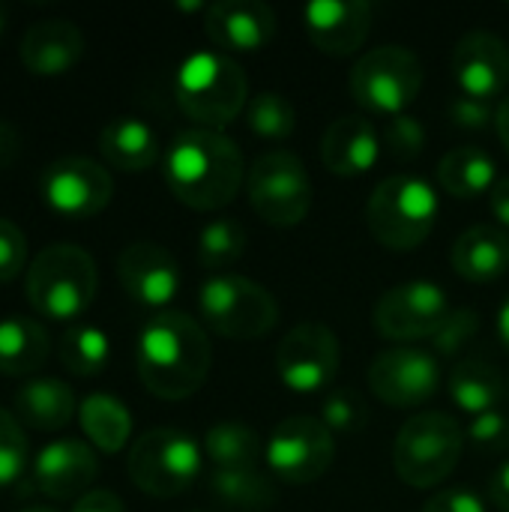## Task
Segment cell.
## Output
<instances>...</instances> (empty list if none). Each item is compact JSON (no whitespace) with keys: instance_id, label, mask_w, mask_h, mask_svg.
I'll use <instances>...</instances> for the list:
<instances>
[{"instance_id":"1","label":"cell","mask_w":509,"mask_h":512,"mask_svg":"<svg viewBox=\"0 0 509 512\" xmlns=\"http://www.w3.org/2000/svg\"><path fill=\"white\" fill-rule=\"evenodd\" d=\"M213 363V348L204 327L186 312H156L141 327L135 366L147 393L165 402L195 396Z\"/></svg>"},{"instance_id":"2","label":"cell","mask_w":509,"mask_h":512,"mask_svg":"<svg viewBox=\"0 0 509 512\" xmlns=\"http://www.w3.org/2000/svg\"><path fill=\"white\" fill-rule=\"evenodd\" d=\"M162 171L171 195L201 213L228 207L249 174L237 141L213 129L180 132L165 150Z\"/></svg>"},{"instance_id":"3","label":"cell","mask_w":509,"mask_h":512,"mask_svg":"<svg viewBox=\"0 0 509 512\" xmlns=\"http://www.w3.org/2000/svg\"><path fill=\"white\" fill-rule=\"evenodd\" d=\"M174 99L195 129L222 132L249 105V78L222 51L189 54L174 75Z\"/></svg>"},{"instance_id":"4","label":"cell","mask_w":509,"mask_h":512,"mask_svg":"<svg viewBox=\"0 0 509 512\" xmlns=\"http://www.w3.org/2000/svg\"><path fill=\"white\" fill-rule=\"evenodd\" d=\"M99 270L87 249L72 243L45 246L27 267L24 294L33 312L51 321H72L84 315L96 297Z\"/></svg>"},{"instance_id":"5","label":"cell","mask_w":509,"mask_h":512,"mask_svg":"<svg viewBox=\"0 0 509 512\" xmlns=\"http://www.w3.org/2000/svg\"><path fill=\"white\" fill-rule=\"evenodd\" d=\"M438 219V192L417 174H393L381 180L366 201L369 234L393 249L411 252L423 246Z\"/></svg>"},{"instance_id":"6","label":"cell","mask_w":509,"mask_h":512,"mask_svg":"<svg viewBox=\"0 0 509 512\" xmlns=\"http://www.w3.org/2000/svg\"><path fill=\"white\" fill-rule=\"evenodd\" d=\"M465 432L450 414L420 411L396 435L393 468L411 489H435L462 462Z\"/></svg>"},{"instance_id":"7","label":"cell","mask_w":509,"mask_h":512,"mask_svg":"<svg viewBox=\"0 0 509 512\" xmlns=\"http://www.w3.org/2000/svg\"><path fill=\"white\" fill-rule=\"evenodd\" d=\"M198 312L204 324L231 342H255L279 324L276 297L255 279L219 273L198 291Z\"/></svg>"},{"instance_id":"8","label":"cell","mask_w":509,"mask_h":512,"mask_svg":"<svg viewBox=\"0 0 509 512\" xmlns=\"http://www.w3.org/2000/svg\"><path fill=\"white\" fill-rule=\"evenodd\" d=\"M201 447L183 429H150L144 432L129 456L126 471L135 489L150 498H177L183 495L201 474Z\"/></svg>"},{"instance_id":"9","label":"cell","mask_w":509,"mask_h":512,"mask_svg":"<svg viewBox=\"0 0 509 512\" xmlns=\"http://www.w3.org/2000/svg\"><path fill=\"white\" fill-rule=\"evenodd\" d=\"M423 63L405 45H381L366 51L351 69V96L372 114L396 117L423 90Z\"/></svg>"},{"instance_id":"10","label":"cell","mask_w":509,"mask_h":512,"mask_svg":"<svg viewBox=\"0 0 509 512\" xmlns=\"http://www.w3.org/2000/svg\"><path fill=\"white\" fill-rule=\"evenodd\" d=\"M252 210L273 228H294L312 210V180L303 159L291 150L261 153L246 174Z\"/></svg>"},{"instance_id":"11","label":"cell","mask_w":509,"mask_h":512,"mask_svg":"<svg viewBox=\"0 0 509 512\" xmlns=\"http://www.w3.org/2000/svg\"><path fill=\"white\" fill-rule=\"evenodd\" d=\"M264 459L273 480L309 486L330 471L336 459V435L321 423V417H288L270 432Z\"/></svg>"},{"instance_id":"12","label":"cell","mask_w":509,"mask_h":512,"mask_svg":"<svg viewBox=\"0 0 509 512\" xmlns=\"http://www.w3.org/2000/svg\"><path fill=\"white\" fill-rule=\"evenodd\" d=\"M342 366L339 336L318 321L297 324L288 330L276 348V372L291 393H318L327 390Z\"/></svg>"},{"instance_id":"13","label":"cell","mask_w":509,"mask_h":512,"mask_svg":"<svg viewBox=\"0 0 509 512\" xmlns=\"http://www.w3.org/2000/svg\"><path fill=\"white\" fill-rule=\"evenodd\" d=\"M39 192L48 210H54L57 216L93 219L111 204L114 180H111V171L96 159L60 156L42 171Z\"/></svg>"},{"instance_id":"14","label":"cell","mask_w":509,"mask_h":512,"mask_svg":"<svg viewBox=\"0 0 509 512\" xmlns=\"http://www.w3.org/2000/svg\"><path fill=\"white\" fill-rule=\"evenodd\" d=\"M450 297L441 285L414 279L393 285L375 306V330L390 342L432 339L450 315Z\"/></svg>"},{"instance_id":"15","label":"cell","mask_w":509,"mask_h":512,"mask_svg":"<svg viewBox=\"0 0 509 512\" xmlns=\"http://www.w3.org/2000/svg\"><path fill=\"white\" fill-rule=\"evenodd\" d=\"M441 387V366L435 354L420 348H393L372 360L369 390L390 408H417Z\"/></svg>"},{"instance_id":"16","label":"cell","mask_w":509,"mask_h":512,"mask_svg":"<svg viewBox=\"0 0 509 512\" xmlns=\"http://www.w3.org/2000/svg\"><path fill=\"white\" fill-rule=\"evenodd\" d=\"M117 282L123 294L141 309L165 312V306L180 291V267L177 258L150 240H135L117 255Z\"/></svg>"},{"instance_id":"17","label":"cell","mask_w":509,"mask_h":512,"mask_svg":"<svg viewBox=\"0 0 509 512\" xmlns=\"http://www.w3.org/2000/svg\"><path fill=\"white\" fill-rule=\"evenodd\" d=\"M33 483L51 501H69L90 492V483L99 477V456L87 441L60 438L45 444L33 456Z\"/></svg>"},{"instance_id":"18","label":"cell","mask_w":509,"mask_h":512,"mask_svg":"<svg viewBox=\"0 0 509 512\" xmlns=\"http://www.w3.org/2000/svg\"><path fill=\"white\" fill-rule=\"evenodd\" d=\"M204 33L225 54H255L276 36V12L258 0H219L204 6Z\"/></svg>"},{"instance_id":"19","label":"cell","mask_w":509,"mask_h":512,"mask_svg":"<svg viewBox=\"0 0 509 512\" xmlns=\"http://www.w3.org/2000/svg\"><path fill=\"white\" fill-rule=\"evenodd\" d=\"M453 75L462 96L492 102L509 84V48L492 30H471L456 42Z\"/></svg>"},{"instance_id":"20","label":"cell","mask_w":509,"mask_h":512,"mask_svg":"<svg viewBox=\"0 0 509 512\" xmlns=\"http://www.w3.org/2000/svg\"><path fill=\"white\" fill-rule=\"evenodd\" d=\"M375 9L366 0H315L303 9V27L312 45L330 57H348L372 33Z\"/></svg>"},{"instance_id":"21","label":"cell","mask_w":509,"mask_h":512,"mask_svg":"<svg viewBox=\"0 0 509 512\" xmlns=\"http://www.w3.org/2000/svg\"><path fill=\"white\" fill-rule=\"evenodd\" d=\"M84 57V33L66 18L33 21L21 36V63L30 75H66Z\"/></svg>"},{"instance_id":"22","label":"cell","mask_w":509,"mask_h":512,"mask_svg":"<svg viewBox=\"0 0 509 512\" xmlns=\"http://www.w3.org/2000/svg\"><path fill=\"white\" fill-rule=\"evenodd\" d=\"M321 159L327 171L339 177H360L372 171L381 159V138L366 114L336 117L321 141Z\"/></svg>"},{"instance_id":"23","label":"cell","mask_w":509,"mask_h":512,"mask_svg":"<svg viewBox=\"0 0 509 512\" xmlns=\"http://www.w3.org/2000/svg\"><path fill=\"white\" fill-rule=\"evenodd\" d=\"M453 270L474 285H486L501 279L509 270V237L504 228L474 225L456 237L450 249Z\"/></svg>"},{"instance_id":"24","label":"cell","mask_w":509,"mask_h":512,"mask_svg":"<svg viewBox=\"0 0 509 512\" xmlns=\"http://www.w3.org/2000/svg\"><path fill=\"white\" fill-rule=\"evenodd\" d=\"M12 408H15L18 423L39 429V432H60L78 417L75 393L60 378L24 381L12 396Z\"/></svg>"},{"instance_id":"25","label":"cell","mask_w":509,"mask_h":512,"mask_svg":"<svg viewBox=\"0 0 509 512\" xmlns=\"http://www.w3.org/2000/svg\"><path fill=\"white\" fill-rule=\"evenodd\" d=\"M99 153L111 168L138 174L156 165L159 138L141 117H114L99 132Z\"/></svg>"},{"instance_id":"26","label":"cell","mask_w":509,"mask_h":512,"mask_svg":"<svg viewBox=\"0 0 509 512\" xmlns=\"http://www.w3.org/2000/svg\"><path fill=\"white\" fill-rule=\"evenodd\" d=\"M48 330L27 315L0 318V375L27 378L48 360Z\"/></svg>"},{"instance_id":"27","label":"cell","mask_w":509,"mask_h":512,"mask_svg":"<svg viewBox=\"0 0 509 512\" xmlns=\"http://www.w3.org/2000/svg\"><path fill=\"white\" fill-rule=\"evenodd\" d=\"M78 426L96 453L114 456L132 438V414L111 393H90L78 402Z\"/></svg>"},{"instance_id":"28","label":"cell","mask_w":509,"mask_h":512,"mask_svg":"<svg viewBox=\"0 0 509 512\" xmlns=\"http://www.w3.org/2000/svg\"><path fill=\"white\" fill-rule=\"evenodd\" d=\"M438 183L453 198L468 201L492 192V186L498 183V168L489 150L477 144H462L444 153V159L438 162Z\"/></svg>"},{"instance_id":"29","label":"cell","mask_w":509,"mask_h":512,"mask_svg":"<svg viewBox=\"0 0 509 512\" xmlns=\"http://www.w3.org/2000/svg\"><path fill=\"white\" fill-rule=\"evenodd\" d=\"M450 399L471 417H483L489 411H498L507 384L501 372L486 360H462L450 375Z\"/></svg>"},{"instance_id":"30","label":"cell","mask_w":509,"mask_h":512,"mask_svg":"<svg viewBox=\"0 0 509 512\" xmlns=\"http://www.w3.org/2000/svg\"><path fill=\"white\" fill-rule=\"evenodd\" d=\"M210 495L225 504L228 510L261 512L270 510L276 501V486L270 474H261L258 468L246 471H210Z\"/></svg>"},{"instance_id":"31","label":"cell","mask_w":509,"mask_h":512,"mask_svg":"<svg viewBox=\"0 0 509 512\" xmlns=\"http://www.w3.org/2000/svg\"><path fill=\"white\" fill-rule=\"evenodd\" d=\"M204 456L216 471H246V468H258L264 447L252 426L216 423L204 438Z\"/></svg>"},{"instance_id":"32","label":"cell","mask_w":509,"mask_h":512,"mask_svg":"<svg viewBox=\"0 0 509 512\" xmlns=\"http://www.w3.org/2000/svg\"><path fill=\"white\" fill-rule=\"evenodd\" d=\"M60 363L78 375V378H90L99 375L108 366L111 357V342L105 336V330L93 327V324H78L69 327L60 339Z\"/></svg>"},{"instance_id":"33","label":"cell","mask_w":509,"mask_h":512,"mask_svg":"<svg viewBox=\"0 0 509 512\" xmlns=\"http://www.w3.org/2000/svg\"><path fill=\"white\" fill-rule=\"evenodd\" d=\"M246 246H249L246 228L237 219L219 216L201 228L195 255L204 270H225L246 255Z\"/></svg>"},{"instance_id":"34","label":"cell","mask_w":509,"mask_h":512,"mask_svg":"<svg viewBox=\"0 0 509 512\" xmlns=\"http://www.w3.org/2000/svg\"><path fill=\"white\" fill-rule=\"evenodd\" d=\"M246 126L264 141H285L297 129V108L279 90L258 93L246 105Z\"/></svg>"},{"instance_id":"35","label":"cell","mask_w":509,"mask_h":512,"mask_svg":"<svg viewBox=\"0 0 509 512\" xmlns=\"http://www.w3.org/2000/svg\"><path fill=\"white\" fill-rule=\"evenodd\" d=\"M27 459H30V447L18 417L0 408V489L12 486L24 474Z\"/></svg>"},{"instance_id":"36","label":"cell","mask_w":509,"mask_h":512,"mask_svg":"<svg viewBox=\"0 0 509 512\" xmlns=\"http://www.w3.org/2000/svg\"><path fill=\"white\" fill-rule=\"evenodd\" d=\"M381 144L387 147V153L396 162H411L426 147V129L414 114H396V117H387L384 132H381Z\"/></svg>"},{"instance_id":"37","label":"cell","mask_w":509,"mask_h":512,"mask_svg":"<svg viewBox=\"0 0 509 512\" xmlns=\"http://www.w3.org/2000/svg\"><path fill=\"white\" fill-rule=\"evenodd\" d=\"M369 414H366V402L354 393V390H336L327 396L324 408H321V423L333 432V435H354L366 426Z\"/></svg>"},{"instance_id":"38","label":"cell","mask_w":509,"mask_h":512,"mask_svg":"<svg viewBox=\"0 0 509 512\" xmlns=\"http://www.w3.org/2000/svg\"><path fill=\"white\" fill-rule=\"evenodd\" d=\"M477 327H480V318H477L474 309H453L447 315V321L441 324V330L432 336V345H435L438 354L453 357L477 336Z\"/></svg>"},{"instance_id":"39","label":"cell","mask_w":509,"mask_h":512,"mask_svg":"<svg viewBox=\"0 0 509 512\" xmlns=\"http://www.w3.org/2000/svg\"><path fill=\"white\" fill-rule=\"evenodd\" d=\"M24 264H27L24 231L12 219L0 216V285L12 282L24 270Z\"/></svg>"},{"instance_id":"40","label":"cell","mask_w":509,"mask_h":512,"mask_svg":"<svg viewBox=\"0 0 509 512\" xmlns=\"http://www.w3.org/2000/svg\"><path fill=\"white\" fill-rule=\"evenodd\" d=\"M468 438L486 450V453H507L509 450V417L501 411H489L483 417H474Z\"/></svg>"},{"instance_id":"41","label":"cell","mask_w":509,"mask_h":512,"mask_svg":"<svg viewBox=\"0 0 509 512\" xmlns=\"http://www.w3.org/2000/svg\"><path fill=\"white\" fill-rule=\"evenodd\" d=\"M495 117H498V108H492V102H480L471 96H456L450 105V120L468 132H483L495 126Z\"/></svg>"},{"instance_id":"42","label":"cell","mask_w":509,"mask_h":512,"mask_svg":"<svg viewBox=\"0 0 509 512\" xmlns=\"http://www.w3.org/2000/svg\"><path fill=\"white\" fill-rule=\"evenodd\" d=\"M423 512H486V504L471 489H447L423 504Z\"/></svg>"},{"instance_id":"43","label":"cell","mask_w":509,"mask_h":512,"mask_svg":"<svg viewBox=\"0 0 509 512\" xmlns=\"http://www.w3.org/2000/svg\"><path fill=\"white\" fill-rule=\"evenodd\" d=\"M69 512H126L120 495L108 492V489H90L87 495H81Z\"/></svg>"},{"instance_id":"44","label":"cell","mask_w":509,"mask_h":512,"mask_svg":"<svg viewBox=\"0 0 509 512\" xmlns=\"http://www.w3.org/2000/svg\"><path fill=\"white\" fill-rule=\"evenodd\" d=\"M21 150V135L9 120H0V171H6Z\"/></svg>"},{"instance_id":"45","label":"cell","mask_w":509,"mask_h":512,"mask_svg":"<svg viewBox=\"0 0 509 512\" xmlns=\"http://www.w3.org/2000/svg\"><path fill=\"white\" fill-rule=\"evenodd\" d=\"M489 207H492V216L498 219L501 228H509V177H501L492 192H489Z\"/></svg>"},{"instance_id":"46","label":"cell","mask_w":509,"mask_h":512,"mask_svg":"<svg viewBox=\"0 0 509 512\" xmlns=\"http://www.w3.org/2000/svg\"><path fill=\"white\" fill-rule=\"evenodd\" d=\"M489 498L501 512H509V459L492 474L489 480Z\"/></svg>"},{"instance_id":"47","label":"cell","mask_w":509,"mask_h":512,"mask_svg":"<svg viewBox=\"0 0 509 512\" xmlns=\"http://www.w3.org/2000/svg\"><path fill=\"white\" fill-rule=\"evenodd\" d=\"M495 129H498V138H501V147L509 156V93L501 99L498 105V117H495Z\"/></svg>"},{"instance_id":"48","label":"cell","mask_w":509,"mask_h":512,"mask_svg":"<svg viewBox=\"0 0 509 512\" xmlns=\"http://www.w3.org/2000/svg\"><path fill=\"white\" fill-rule=\"evenodd\" d=\"M498 339H501V345L509 351V297L501 303V309H498Z\"/></svg>"},{"instance_id":"49","label":"cell","mask_w":509,"mask_h":512,"mask_svg":"<svg viewBox=\"0 0 509 512\" xmlns=\"http://www.w3.org/2000/svg\"><path fill=\"white\" fill-rule=\"evenodd\" d=\"M21 512H57L54 507H24Z\"/></svg>"},{"instance_id":"50","label":"cell","mask_w":509,"mask_h":512,"mask_svg":"<svg viewBox=\"0 0 509 512\" xmlns=\"http://www.w3.org/2000/svg\"><path fill=\"white\" fill-rule=\"evenodd\" d=\"M3 24H6V18H3V9H0V33H3Z\"/></svg>"}]
</instances>
